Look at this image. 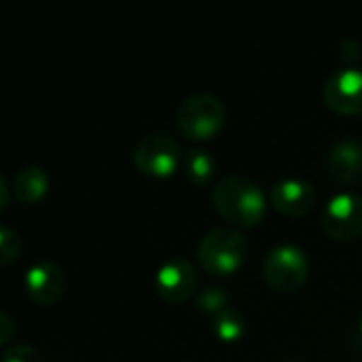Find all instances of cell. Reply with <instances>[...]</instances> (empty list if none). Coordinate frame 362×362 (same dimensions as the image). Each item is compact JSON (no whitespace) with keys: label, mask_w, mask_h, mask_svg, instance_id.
I'll return each mask as SVG.
<instances>
[{"label":"cell","mask_w":362,"mask_h":362,"mask_svg":"<svg viewBox=\"0 0 362 362\" xmlns=\"http://www.w3.org/2000/svg\"><path fill=\"white\" fill-rule=\"evenodd\" d=\"M212 204L216 212L235 229L257 227L267 212V199L261 187L235 174H229L214 185Z\"/></svg>","instance_id":"1"},{"label":"cell","mask_w":362,"mask_h":362,"mask_svg":"<svg viewBox=\"0 0 362 362\" xmlns=\"http://www.w3.org/2000/svg\"><path fill=\"white\" fill-rule=\"evenodd\" d=\"M248 244L235 227H216L197 244V263L212 276H233L246 261Z\"/></svg>","instance_id":"2"},{"label":"cell","mask_w":362,"mask_h":362,"mask_svg":"<svg viewBox=\"0 0 362 362\" xmlns=\"http://www.w3.org/2000/svg\"><path fill=\"white\" fill-rule=\"evenodd\" d=\"M225 119H227L225 104L212 93L189 95L180 102L176 110L178 132L193 142H206L216 138L223 132Z\"/></svg>","instance_id":"3"},{"label":"cell","mask_w":362,"mask_h":362,"mask_svg":"<svg viewBox=\"0 0 362 362\" xmlns=\"http://www.w3.org/2000/svg\"><path fill=\"white\" fill-rule=\"evenodd\" d=\"M263 276L267 286H272L274 291L295 293L308 282L310 261L301 248L284 244L267 255L263 265Z\"/></svg>","instance_id":"4"},{"label":"cell","mask_w":362,"mask_h":362,"mask_svg":"<svg viewBox=\"0 0 362 362\" xmlns=\"http://www.w3.org/2000/svg\"><path fill=\"white\" fill-rule=\"evenodd\" d=\"M185 157L178 142L165 134H148L134 148V165L140 174L151 178H168L180 165Z\"/></svg>","instance_id":"5"},{"label":"cell","mask_w":362,"mask_h":362,"mask_svg":"<svg viewBox=\"0 0 362 362\" xmlns=\"http://www.w3.org/2000/svg\"><path fill=\"white\" fill-rule=\"evenodd\" d=\"M322 229L329 238L352 242L362 235V197L356 193H339L329 199L322 210Z\"/></svg>","instance_id":"6"},{"label":"cell","mask_w":362,"mask_h":362,"mask_svg":"<svg viewBox=\"0 0 362 362\" xmlns=\"http://www.w3.org/2000/svg\"><path fill=\"white\" fill-rule=\"evenodd\" d=\"M325 104L344 117L362 112V72L358 68H341L331 74L322 89Z\"/></svg>","instance_id":"7"},{"label":"cell","mask_w":362,"mask_h":362,"mask_svg":"<svg viewBox=\"0 0 362 362\" xmlns=\"http://www.w3.org/2000/svg\"><path fill=\"white\" fill-rule=\"evenodd\" d=\"M153 284L165 303H182L197 288V269L185 259H174L157 269Z\"/></svg>","instance_id":"8"},{"label":"cell","mask_w":362,"mask_h":362,"mask_svg":"<svg viewBox=\"0 0 362 362\" xmlns=\"http://www.w3.org/2000/svg\"><path fill=\"white\" fill-rule=\"evenodd\" d=\"M25 291H28V297L42 305V308H49L53 303L59 301V297L64 295L66 291V274L62 272V267L57 263H51V261H42V263H36L28 269L25 274Z\"/></svg>","instance_id":"9"},{"label":"cell","mask_w":362,"mask_h":362,"mask_svg":"<svg viewBox=\"0 0 362 362\" xmlns=\"http://www.w3.org/2000/svg\"><path fill=\"white\" fill-rule=\"evenodd\" d=\"M269 199H272V206L280 214L299 218V216L314 210V206H316V189L308 180L284 178V180H280V182H276L272 187Z\"/></svg>","instance_id":"10"},{"label":"cell","mask_w":362,"mask_h":362,"mask_svg":"<svg viewBox=\"0 0 362 362\" xmlns=\"http://www.w3.org/2000/svg\"><path fill=\"white\" fill-rule=\"evenodd\" d=\"M329 176L339 185H354L362 180V142L339 140L327 155Z\"/></svg>","instance_id":"11"},{"label":"cell","mask_w":362,"mask_h":362,"mask_svg":"<svg viewBox=\"0 0 362 362\" xmlns=\"http://www.w3.org/2000/svg\"><path fill=\"white\" fill-rule=\"evenodd\" d=\"M13 195L19 204H38L49 191V174L40 165H25L13 178Z\"/></svg>","instance_id":"12"},{"label":"cell","mask_w":362,"mask_h":362,"mask_svg":"<svg viewBox=\"0 0 362 362\" xmlns=\"http://www.w3.org/2000/svg\"><path fill=\"white\" fill-rule=\"evenodd\" d=\"M182 170L187 174V180L193 187H206L212 182V178L216 174V161L208 151L193 148L187 153V157L182 161Z\"/></svg>","instance_id":"13"},{"label":"cell","mask_w":362,"mask_h":362,"mask_svg":"<svg viewBox=\"0 0 362 362\" xmlns=\"http://www.w3.org/2000/svg\"><path fill=\"white\" fill-rule=\"evenodd\" d=\"M212 331L216 335V339L225 341V344H235L244 337L246 333V322H244V316L233 310V308H227L223 310L218 316H214L212 320Z\"/></svg>","instance_id":"14"},{"label":"cell","mask_w":362,"mask_h":362,"mask_svg":"<svg viewBox=\"0 0 362 362\" xmlns=\"http://www.w3.org/2000/svg\"><path fill=\"white\" fill-rule=\"evenodd\" d=\"M197 308H199V312H204V314H208V316H218L223 310H227L229 308V297H227V293L225 291H221V288H216V286H208V288H204L202 293H199V297H197Z\"/></svg>","instance_id":"15"},{"label":"cell","mask_w":362,"mask_h":362,"mask_svg":"<svg viewBox=\"0 0 362 362\" xmlns=\"http://www.w3.org/2000/svg\"><path fill=\"white\" fill-rule=\"evenodd\" d=\"M19 255H21V240H19V235L11 227L2 225L0 227V263L2 265H11V263H15L19 259Z\"/></svg>","instance_id":"16"},{"label":"cell","mask_w":362,"mask_h":362,"mask_svg":"<svg viewBox=\"0 0 362 362\" xmlns=\"http://www.w3.org/2000/svg\"><path fill=\"white\" fill-rule=\"evenodd\" d=\"M2 362H45L40 352L32 346H11L4 350Z\"/></svg>","instance_id":"17"},{"label":"cell","mask_w":362,"mask_h":362,"mask_svg":"<svg viewBox=\"0 0 362 362\" xmlns=\"http://www.w3.org/2000/svg\"><path fill=\"white\" fill-rule=\"evenodd\" d=\"M337 55H339V59H341V62H346V64L352 68V64H354V62H358V57H361V47H358V42H356V40L348 38V40H344V42L339 45Z\"/></svg>","instance_id":"18"},{"label":"cell","mask_w":362,"mask_h":362,"mask_svg":"<svg viewBox=\"0 0 362 362\" xmlns=\"http://www.w3.org/2000/svg\"><path fill=\"white\" fill-rule=\"evenodd\" d=\"M13 320H11V316L6 314V312H2L0 314V344L4 346V344H8L11 341V337H13Z\"/></svg>","instance_id":"19"},{"label":"cell","mask_w":362,"mask_h":362,"mask_svg":"<svg viewBox=\"0 0 362 362\" xmlns=\"http://www.w3.org/2000/svg\"><path fill=\"white\" fill-rule=\"evenodd\" d=\"M0 195H2V199H0V208H2V210H6V206H8V185H6V178H4V176L0 178Z\"/></svg>","instance_id":"20"},{"label":"cell","mask_w":362,"mask_h":362,"mask_svg":"<svg viewBox=\"0 0 362 362\" xmlns=\"http://www.w3.org/2000/svg\"><path fill=\"white\" fill-rule=\"evenodd\" d=\"M356 333H358V339L362 341V316L361 320H358V325H356Z\"/></svg>","instance_id":"21"},{"label":"cell","mask_w":362,"mask_h":362,"mask_svg":"<svg viewBox=\"0 0 362 362\" xmlns=\"http://www.w3.org/2000/svg\"><path fill=\"white\" fill-rule=\"evenodd\" d=\"M284 362H301V361H284Z\"/></svg>","instance_id":"22"}]
</instances>
